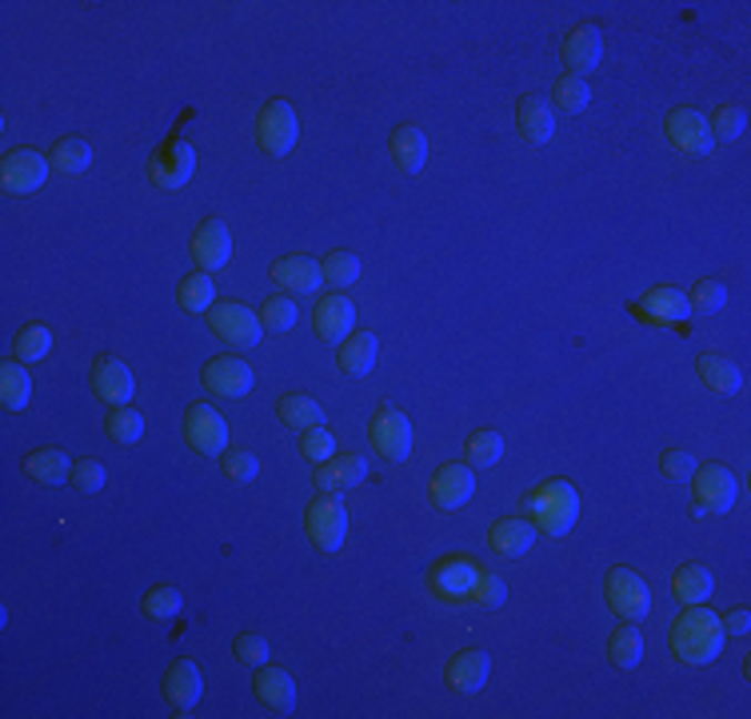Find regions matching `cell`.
I'll return each mask as SVG.
<instances>
[{"instance_id": "obj_1", "label": "cell", "mask_w": 751, "mask_h": 719, "mask_svg": "<svg viewBox=\"0 0 751 719\" xmlns=\"http://www.w3.org/2000/svg\"><path fill=\"white\" fill-rule=\"evenodd\" d=\"M723 624L716 611H708L703 604H688L680 611V619L671 624V651L680 664L688 668H703L711 659H720L723 651Z\"/></svg>"}, {"instance_id": "obj_2", "label": "cell", "mask_w": 751, "mask_h": 719, "mask_svg": "<svg viewBox=\"0 0 751 719\" xmlns=\"http://www.w3.org/2000/svg\"><path fill=\"white\" fill-rule=\"evenodd\" d=\"M524 512L544 536H568L580 519V492L568 479H544L524 496Z\"/></svg>"}, {"instance_id": "obj_3", "label": "cell", "mask_w": 751, "mask_h": 719, "mask_svg": "<svg viewBox=\"0 0 751 719\" xmlns=\"http://www.w3.org/2000/svg\"><path fill=\"white\" fill-rule=\"evenodd\" d=\"M740 499V479L723 464H703L691 472V512L696 516H728Z\"/></svg>"}, {"instance_id": "obj_4", "label": "cell", "mask_w": 751, "mask_h": 719, "mask_svg": "<svg viewBox=\"0 0 751 719\" xmlns=\"http://www.w3.org/2000/svg\"><path fill=\"white\" fill-rule=\"evenodd\" d=\"M304 536L312 539L316 551H341L348 539V508L336 492H321L316 499H308L304 508Z\"/></svg>"}, {"instance_id": "obj_5", "label": "cell", "mask_w": 751, "mask_h": 719, "mask_svg": "<svg viewBox=\"0 0 751 719\" xmlns=\"http://www.w3.org/2000/svg\"><path fill=\"white\" fill-rule=\"evenodd\" d=\"M603 599H608V608L620 619H628V624H640V619H648V611H651L648 584H643L640 571H631V568L608 571V579H603Z\"/></svg>"}, {"instance_id": "obj_6", "label": "cell", "mask_w": 751, "mask_h": 719, "mask_svg": "<svg viewBox=\"0 0 751 719\" xmlns=\"http://www.w3.org/2000/svg\"><path fill=\"white\" fill-rule=\"evenodd\" d=\"M209 328L232 344V348H256L264 336V324H261V312L244 308V304H232V300H221V304H212L209 308Z\"/></svg>"}, {"instance_id": "obj_7", "label": "cell", "mask_w": 751, "mask_h": 719, "mask_svg": "<svg viewBox=\"0 0 751 719\" xmlns=\"http://www.w3.org/2000/svg\"><path fill=\"white\" fill-rule=\"evenodd\" d=\"M296 136H301V120H296L288 100H268L256 117V144L268 156H288L296 149Z\"/></svg>"}, {"instance_id": "obj_8", "label": "cell", "mask_w": 751, "mask_h": 719, "mask_svg": "<svg viewBox=\"0 0 751 719\" xmlns=\"http://www.w3.org/2000/svg\"><path fill=\"white\" fill-rule=\"evenodd\" d=\"M368 439H372V448H376V456H384L388 464L412 459V424L404 412L376 408V416H372V424H368Z\"/></svg>"}, {"instance_id": "obj_9", "label": "cell", "mask_w": 751, "mask_h": 719, "mask_svg": "<svg viewBox=\"0 0 751 719\" xmlns=\"http://www.w3.org/2000/svg\"><path fill=\"white\" fill-rule=\"evenodd\" d=\"M184 439L189 448H196L201 456H224L229 452V419L212 404H192L184 412Z\"/></svg>"}, {"instance_id": "obj_10", "label": "cell", "mask_w": 751, "mask_h": 719, "mask_svg": "<svg viewBox=\"0 0 751 719\" xmlns=\"http://www.w3.org/2000/svg\"><path fill=\"white\" fill-rule=\"evenodd\" d=\"M628 312L643 324H688L691 320V304L688 292L660 284V288H648L643 296H636L628 304Z\"/></svg>"}, {"instance_id": "obj_11", "label": "cell", "mask_w": 751, "mask_h": 719, "mask_svg": "<svg viewBox=\"0 0 751 719\" xmlns=\"http://www.w3.org/2000/svg\"><path fill=\"white\" fill-rule=\"evenodd\" d=\"M196 172V152L189 140H169L149 156V180L156 189H184Z\"/></svg>"}, {"instance_id": "obj_12", "label": "cell", "mask_w": 751, "mask_h": 719, "mask_svg": "<svg viewBox=\"0 0 751 719\" xmlns=\"http://www.w3.org/2000/svg\"><path fill=\"white\" fill-rule=\"evenodd\" d=\"M560 57H564V69L571 77H588V72L600 69L603 60V32L596 24H576L571 32H564L560 40Z\"/></svg>"}, {"instance_id": "obj_13", "label": "cell", "mask_w": 751, "mask_h": 719, "mask_svg": "<svg viewBox=\"0 0 751 719\" xmlns=\"http://www.w3.org/2000/svg\"><path fill=\"white\" fill-rule=\"evenodd\" d=\"M49 169H52L49 156H41L37 149H17L0 164V180H4V189H9L12 196H29V192L44 189Z\"/></svg>"}, {"instance_id": "obj_14", "label": "cell", "mask_w": 751, "mask_h": 719, "mask_svg": "<svg viewBox=\"0 0 751 719\" xmlns=\"http://www.w3.org/2000/svg\"><path fill=\"white\" fill-rule=\"evenodd\" d=\"M663 132H668V140L676 144L680 152H688V156H708L711 149H716V136H711L708 129V117L696 109H671L668 120H663Z\"/></svg>"}, {"instance_id": "obj_15", "label": "cell", "mask_w": 751, "mask_h": 719, "mask_svg": "<svg viewBox=\"0 0 751 719\" xmlns=\"http://www.w3.org/2000/svg\"><path fill=\"white\" fill-rule=\"evenodd\" d=\"M204 388L216 392L221 399H241L248 396L252 388H256V376H252V368L244 364L241 356H216L204 364L201 372Z\"/></svg>"}, {"instance_id": "obj_16", "label": "cell", "mask_w": 751, "mask_h": 719, "mask_svg": "<svg viewBox=\"0 0 751 719\" xmlns=\"http://www.w3.org/2000/svg\"><path fill=\"white\" fill-rule=\"evenodd\" d=\"M232 260V232L221 216H209L201 229L192 232V264L201 272H221Z\"/></svg>"}, {"instance_id": "obj_17", "label": "cell", "mask_w": 751, "mask_h": 719, "mask_svg": "<svg viewBox=\"0 0 751 719\" xmlns=\"http://www.w3.org/2000/svg\"><path fill=\"white\" fill-rule=\"evenodd\" d=\"M428 496L440 512H456L476 496V476H471L468 464H444V468L432 476Z\"/></svg>"}, {"instance_id": "obj_18", "label": "cell", "mask_w": 751, "mask_h": 719, "mask_svg": "<svg viewBox=\"0 0 751 719\" xmlns=\"http://www.w3.org/2000/svg\"><path fill=\"white\" fill-rule=\"evenodd\" d=\"M476 576H480V568H476L471 559L448 556V559H440V564H432L428 588H432V596L451 599V604H456V599L471 596V584H476Z\"/></svg>"}, {"instance_id": "obj_19", "label": "cell", "mask_w": 751, "mask_h": 719, "mask_svg": "<svg viewBox=\"0 0 751 719\" xmlns=\"http://www.w3.org/2000/svg\"><path fill=\"white\" fill-rule=\"evenodd\" d=\"M268 276L276 280L281 292H288V296H312V292L324 284L321 260H312V256H281L268 269Z\"/></svg>"}, {"instance_id": "obj_20", "label": "cell", "mask_w": 751, "mask_h": 719, "mask_svg": "<svg viewBox=\"0 0 751 719\" xmlns=\"http://www.w3.org/2000/svg\"><path fill=\"white\" fill-rule=\"evenodd\" d=\"M92 392H97L104 404H112V408H124L132 399V392H136V379H132L124 360L101 356L97 360V368H92Z\"/></svg>"}, {"instance_id": "obj_21", "label": "cell", "mask_w": 751, "mask_h": 719, "mask_svg": "<svg viewBox=\"0 0 751 719\" xmlns=\"http://www.w3.org/2000/svg\"><path fill=\"white\" fill-rule=\"evenodd\" d=\"M201 696H204L201 668H196L192 659H176V664H169V671H164V699H169V708L192 711L196 703H201Z\"/></svg>"}, {"instance_id": "obj_22", "label": "cell", "mask_w": 751, "mask_h": 719, "mask_svg": "<svg viewBox=\"0 0 751 719\" xmlns=\"http://www.w3.org/2000/svg\"><path fill=\"white\" fill-rule=\"evenodd\" d=\"M312 324H316V336L328 340V344H344L356 328V308H352L348 296H324L312 312Z\"/></svg>"}, {"instance_id": "obj_23", "label": "cell", "mask_w": 751, "mask_h": 719, "mask_svg": "<svg viewBox=\"0 0 751 719\" xmlns=\"http://www.w3.org/2000/svg\"><path fill=\"white\" fill-rule=\"evenodd\" d=\"M488 544L496 556L504 559H520L531 551V544H536V524H531L528 516H508V519H496L488 531Z\"/></svg>"}, {"instance_id": "obj_24", "label": "cell", "mask_w": 751, "mask_h": 719, "mask_svg": "<svg viewBox=\"0 0 751 719\" xmlns=\"http://www.w3.org/2000/svg\"><path fill=\"white\" fill-rule=\"evenodd\" d=\"M448 688L451 691H460V696H476V691L488 683V676H491V659H488V651H480V648H468V651H460V656L451 659L448 664Z\"/></svg>"}, {"instance_id": "obj_25", "label": "cell", "mask_w": 751, "mask_h": 719, "mask_svg": "<svg viewBox=\"0 0 751 719\" xmlns=\"http://www.w3.org/2000/svg\"><path fill=\"white\" fill-rule=\"evenodd\" d=\"M252 691H256L261 703H268V708L281 711V716H288V711L296 708V679L284 668H264L261 664L256 679H252Z\"/></svg>"}, {"instance_id": "obj_26", "label": "cell", "mask_w": 751, "mask_h": 719, "mask_svg": "<svg viewBox=\"0 0 751 719\" xmlns=\"http://www.w3.org/2000/svg\"><path fill=\"white\" fill-rule=\"evenodd\" d=\"M376 356H380V340L372 336V332H352L341 344V352H336V364H341L344 376L361 379L376 368Z\"/></svg>"}, {"instance_id": "obj_27", "label": "cell", "mask_w": 751, "mask_h": 719, "mask_svg": "<svg viewBox=\"0 0 751 719\" xmlns=\"http://www.w3.org/2000/svg\"><path fill=\"white\" fill-rule=\"evenodd\" d=\"M516 129H520V136L528 144H548L556 136V112L540 97H524L516 104Z\"/></svg>"}, {"instance_id": "obj_28", "label": "cell", "mask_w": 751, "mask_h": 719, "mask_svg": "<svg viewBox=\"0 0 751 719\" xmlns=\"http://www.w3.org/2000/svg\"><path fill=\"white\" fill-rule=\"evenodd\" d=\"M428 160V136H424L416 124H400L392 132V164L404 172V176H416Z\"/></svg>"}, {"instance_id": "obj_29", "label": "cell", "mask_w": 751, "mask_h": 719, "mask_svg": "<svg viewBox=\"0 0 751 719\" xmlns=\"http://www.w3.org/2000/svg\"><path fill=\"white\" fill-rule=\"evenodd\" d=\"M368 479V459L361 456V452H344V456H332L328 464H321L316 468V484L321 488H356V484H364Z\"/></svg>"}, {"instance_id": "obj_30", "label": "cell", "mask_w": 751, "mask_h": 719, "mask_svg": "<svg viewBox=\"0 0 751 719\" xmlns=\"http://www.w3.org/2000/svg\"><path fill=\"white\" fill-rule=\"evenodd\" d=\"M24 476L32 484H41V488H52V484H61V479L72 476V459L64 456L61 448H37L24 456Z\"/></svg>"}, {"instance_id": "obj_31", "label": "cell", "mask_w": 751, "mask_h": 719, "mask_svg": "<svg viewBox=\"0 0 751 719\" xmlns=\"http://www.w3.org/2000/svg\"><path fill=\"white\" fill-rule=\"evenodd\" d=\"M696 372H700V379L708 384V388L728 392V396H735V392L743 388V372L735 368V360L720 356V352H703L700 364H696Z\"/></svg>"}, {"instance_id": "obj_32", "label": "cell", "mask_w": 751, "mask_h": 719, "mask_svg": "<svg viewBox=\"0 0 751 719\" xmlns=\"http://www.w3.org/2000/svg\"><path fill=\"white\" fill-rule=\"evenodd\" d=\"M276 416L296 432H308V428H324V408L316 404L312 396L304 392H288V396L276 404Z\"/></svg>"}, {"instance_id": "obj_33", "label": "cell", "mask_w": 751, "mask_h": 719, "mask_svg": "<svg viewBox=\"0 0 751 719\" xmlns=\"http://www.w3.org/2000/svg\"><path fill=\"white\" fill-rule=\"evenodd\" d=\"M32 399V376L24 372L21 360H9L4 368H0V404L9 412H24Z\"/></svg>"}, {"instance_id": "obj_34", "label": "cell", "mask_w": 751, "mask_h": 719, "mask_svg": "<svg viewBox=\"0 0 751 719\" xmlns=\"http://www.w3.org/2000/svg\"><path fill=\"white\" fill-rule=\"evenodd\" d=\"M176 300H181L184 312H209L216 304V280H212V272H189L176 284Z\"/></svg>"}, {"instance_id": "obj_35", "label": "cell", "mask_w": 751, "mask_h": 719, "mask_svg": "<svg viewBox=\"0 0 751 719\" xmlns=\"http://www.w3.org/2000/svg\"><path fill=\"white\" fill-rule=\"evenodd\" d=\"M671 588H676V596H680L683 604H703V599L716 591V576H711V568H703V564H683V568L676 571V579H671Z\"/></svg>"}, {"instance_id": "obj_36", "label": "cell", "mask_w": 751, "mask_h": 719, "mask_svg": "<svg viewBox=\"0 0 751 719\" xmlns=\"http://www.w3.org/2000/svg\"><path fill=\"white\" fill-rule=\"evenodd\" d=\"M49 164H52V169H57V172H69V176H77V172H89V164H92L89 140H81V136H61V140H57V144H52Z\"/></svg>"}, {"instance_id": "obj_37", "label": "cell", "mask_w": 751, "mask_h": 719, "mask_svg": "<svg viewBox=\"0 0 751 719\" xmlns=\"http://www.w3.org/2000/svg\"><path fill=\"white\" fill-rule=\"evenodd\" d=\"M608 659L616 664V668H623V671H631L636 664L643 659V636H640V628L636 624H628L623 619V628H616V636L608 639Z\"/></svg>"}, {"instance_id": "obj_38", "label": "cell", "mask_w": 751, "mask_h": 719, "mask_svg": "<svg viewBox=\"0 0 751 719\" xmlns=\"http://www.w3.org/2000/svg\"><path fill=\"white\" fill-rule=\"evenodd\" d=\"M464 456H468V468H496L504 456V436L500 432H471L464 439Z\"/></svg>"}, {"instance_id": "obj_39", "label": "cell", "mask_w": 751, "mask_h": 719, "mask_svg": "<svg viewBox=\"0 0 751 719\" xmlns=\"http://www.w3.org/2000/svg\"><path fill=\"white\" fill-rule=\"evenodd\" d=\"M728 284L723 280H696L688 288V304L696 316H716V312L728 308Z\"/></svg>"}, {"instance_id": "obj_40", "label": "cell", "mask_w": 751, "mask_h": 719, "mask_svg": "<svg viewBox=\"0 0 751 719\" xmlns=\"http://www.w3.org/2000/svg\"><path fill=\"white\" fill-rule=\"evenodd\" d=\"M104 432H109L112 444H136L144 436V416L136 408H112L109 419H104Z\"/></svg>"}, {"instance_id": "obj_41", "label": "cell", "mask_w": 751, "mask_h": 719, "mask_svg": "<svg viewBox=\"0 0 751 719\" xmlns=\"http://www.w3.org/2000/svg\"><path fill=\"white\" fill-rule=\"evenodd\" d=\"M321 269H324V280H328L332 288L344 292L361 280V256H356V252H332L328 260H321Z\"/></svg>"}, {"instance_id": "obj_42", "label": "cell", "mask_w": 751, "mask_h": 719, "mask_svg": "<svg viewBox=\"0 0 751 719\" xmlns=\"http://www.w3.org/2000/svg\"><path fill=\"white\" fill-rule=\"evenodd\" d=\"M12 348H17V360H24V364H37V360L49 356L52 332L44 328V324H37V320H32V324H24V328L17 332V344H12Z\"/></svg>"}, {"instance_id": "obj_43", "label": "cell", "mask_w": 751, "mask_h": 719, "mask_svg": "<svg viewBox=\"0 0 751 719\" xmlns=\"http://www.w3.org/2000/svg\"><path fill=\"white\" fill-rule=\"evenodd\" d=\"M708 129L716 140H740L748 132V109L743 104H720V109L711 112Z\"/></svg>"}, {"instance_id": "obj_44", "label": "cell", "mask_w": 751, "mask_h": 719, "mask_svg": "<svg viewBox=\"0 0 751 719\" xmlns=\"http://www.w3.org/2000/svg\"><path fill=\"white\" fill-rule=\"evenodd\" d=\"M551 97H556V104H560L564 112H583L591 104V89L588 80L571 77V72H564L556 84H551Z\"/></svg>"}, {"instance_id": "obj_45", "label": "cell", "mask_w": 751, "mask_h": 719, "mask_svg": "<svg viewBox=\"0 0 751 719\" xmlns=\"http://www.w3.org/2000/svg\"><path fill=\"white\" fill-rule=\"evenodd\" d=\"M141 608H144V616H152V619H172V616H181L184 596L172 588V584H161V588L144 591Z\"/></svg>"}, {"instance_id": "obj_46", "label": "cell", "mask_w": 751, "mask_h": 719, "mask_svg": "<svg viewBox=\"0 0 751 719\" xmlns=\"http://www.w3.org/2000/svg\"><path fill=\"white\" fill-rule=\"evenodd\" d=\"M468 599L476 604V608H484V611L500 608L504 599H508V584H504L500 576H491V571L480 568V576H476V584H471V596Z\"/></svg>"}, {"instance_id": "obj_47", "label": "cell", "mask_w": 751, "mask_h": 719, "mask_svg": "<svg viewBox=\"0 0 751 719\" xmlns=\"http://www.w3.org/2000/svg\"><path fill=\"white\" fill-rule=\"evenodd\" d=\"M261 324L272 332H288L296 328V304H292V296H268L261 308Z\"/></svg>"}, {"instance_id": "obj_48", "label": "cell", "mask_w": 751, "mask_h": 719, "mask_svg": "<svg viewBox=\"0 0 751 719\" xmlns=\"http://www.w3.org/2000/svg\"><path fill=\"white\" fill-rule=\"evenodd\" d=\"M236 659H241L244 668H261V664H268L272 648H268V639L261 636V631H244V636H236Z\"/></svg>"}, {"instance_id": "obj_49", "label": "cell", "mask_w": 751, "mask_h": 719, "mask_svg": "<svg viewBox=\"0 0 751 719\" xmlns=\"http://www.w3.org/2000/svg\"><path fill=\"white\" fill-rule=\"evenodd\" d=\"M72 488L84 492V496H92V492L104 488V479H109V472H104L101 459H81V464H72Z\"/></svg>"}, {"instance_id": "obj_50", "label": "cell", "mask_w": 751, "mask_h": 719, "mask_svg": "<svg viewBox=\"0 0 751 719\" xmlns=\"http://www.w3.org/2000/svg\"><path fill=\"white\" fill-rule=\"evenodd\" d=\"M301 452L312 464H328V459L336 456V439H332L328 428H308L301 436Z\"/></svg>"}, {"instance_id": "obj_51", "label": "cell", "mask_w": 751, "mask_h": 719, "mask_svg": "<svg viewBox=\"0 0 751 719\" xmlns=\"http://www.w3.org/2000/svg\"><path fill=\"white\" fill-rule=\"evenodd\" d=\"M221 464H224V476L236 479V484H248V479H256V472H261V459L252 456V452H224Z\"/></svg>"}, {"instance_id": "obj_52", "label": "cell", "mask_w": 751, "mask_h": 719, "mask_svg": "<svg viewBox=\"0 0 751 719\" xmlns=\"http://www.w3.org/2000/svg\"><path fill=\"white\" fill-rule=\"evenodd\" d=\"M660 472L668 479H691V472H696V452H688V448H668L660 456Z\"/></svg>"}, {"instance_id": "obj_53", "label": "cell", "mask_w": 751, "mask_h": 719, "mask_svg": "<svg viewBox=\"0 0 751 719\" xmlns=\"http://www.w3.org/2000/svg\"><path fill=\"white\" fill-rule=\"evenodd\" d=\"M720 624H723V636H748V628H751V611H728V616H720Z\"/></svg>"}]
</instances>
